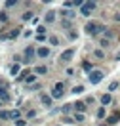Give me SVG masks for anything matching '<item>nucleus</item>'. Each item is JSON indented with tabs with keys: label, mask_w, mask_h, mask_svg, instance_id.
Here are the masks:
<instances>
[{
	"label": "nucleus",
	"mask_w": 120,
	"mask_h": 126,
	"mask_svg": "<svg viewBox=\"0 0 120 126\" xmlns=\"http://www.w3.org/2000/svg\"><path fill=\"white\" fill-rule=\"evenodd\" d=\"M0 105H2V101H0Z\"/></svg>",
	"instance_id": "nucleus-42"
},
{
	"label": "nucleus",
	"mask_w": 120,
	"mask_h": 126,
	"mask_svg": "<svg viewBox=\"0 0 120 126\" xmlns=\"http://www.w3.org/2000/svg\"><path fill=\"white\" fill-rule=\"evenodd\" d=\"M13 124L15 126H27V120H25V118H19V120H15Z\"/></svg>",
	"instance_id": "nucleus-30"
},
{
	"label": "nucleus",
	"mask_w": 120,
	"mask_h": 126,
	"mask_svg": "<svg viewBox=\"0 0 120 126\" xmlns=\"http://www.w3.org/2000/svg\"><path fill=\"white\" fill-rule=\"evenodd\" d=\"M61 16L67 17V19H74V16H76V14H74L72 10H63V12H61Z\"/></svg>",
	"instance_id": "nucleus-13"
},
{
	"label": "nucleus",
	"mask_w": 120,
	"mask_h": 126,
	"mask_svg": "<svg viewBox=\"0 0 120 126\" xmlns=\"http://www.w3.org/2000/svg\"><path fill=\"white\" fill-rule=\"evenodd\" d=\"M55 21V12H48L46 14V23H53Z\"/></svg>",
	"instance_id": "nucleus-17"
},
{
	"label": "nucleus",
	"mask_w": 120,
	"mask_h": 126,
	"mask_svg": "<svg viewBox=\"0 0 120 126\" xmlns=\"http://www.w3.org/2000/svg\"><path fill=\"white\" fill-rule=\"evenodd\" d=\"M17 2L15 0H8V2H6V8H12V6H15Z\"/></svg>",
	"instance_id": "nucleus-35"
},
{
	"label": "nucleus",
	"mask_w": 120,
	"mask_h": 126,
	"mask_svg": "<svg viewBox=\"0 0 120 126\" xmlns=\"http://www.w3.org/2000/svg\"><path fill=\"white\" fill-rule=\"evenodd\" d=\"M48 73V67L46 65H36L34 67V75H46Z\"/></svg>",
	"instance_id": "nucleus-10"
},
{
	"label": "nucleus",
	"mask_w": 120,
	"mask_h": 126,
	"mask_svg": "<svg viewBox=\"0 0 120 126\" xmlns=\"http://www.w3.org/2000/svg\"><path fill=\"white\" fill-rule=\"evenodd\" d=\"M72 109H74V105H72V103H67V105H63V109H61V111H63L65 115H69Z\"/></svg>",
	"instance_id": "nucleus-19"
},
{
	"label": "nucleus",
	"mask_w": 120,
	"mask_h": 126,
	"mask_svg": "<svg viewBox=\"0 0 120 126\" xmlns=\"http://www.w3.org/2000/svg\"><path fill=\"white\" fill-rule=\"evenodd\" d=\"M118 118H120V115H111V117L107 118V122H109V124H114V122H118Z\"/></svg>",
	"instance_id": "nucleus-20"
},
{
	"label": "nucleus",
	"mask_w": 120,
	"mask_h": 126,
	"mask_svg": "<svg viewBox=\"0 0 120 126\" xmlns=\"http://www.w3.org/2000/svg\"><path fill=\"white\" fill-rule=\"evenodd\" d=\"M74 122H84V113H76L74 115Z\"/></svg>",
	"instance_id": "nucleus-23"
},
{
	"label": "nucleus",
	"mask_w": 120,
	"mask_h": 126,
	"mask_svg": "<svg viewBox=\"0 0 120 126\" xmlns=\"http://www.w3.org/2000/svg\"><path fill=\"white\" fill-rule=\"evenodd\" d=\"M107 31V27L101 23H95V21H88L86 23V27H84V32L86 34H90V36H95V34H99V32H105Z\"/></svg>",
	"instance_id": "nucleus-1"
},
{
	"label": "nucleus",
	"mask_w": 120,
	"mask_h": 126,
	"mask_svg": "<svg viewBox=\"0 0 120 126\" xmlns=\"http://www.w3.org/2000/svg\"><path fill=\"white\" fill-rule=\"evenodd\" d=\"M34 117H36V111L34 109H31L29 113H27V118H34Z\"/></svg>",
	"instance_id": "nucleus-34"
},
{
	"label": "nucleus",
	"mask_w": 120,
	"mask_h": 126,
	"mask_svg": "<svg viewBox=\"0 0 120 126\" xmlns=\"http://www.w3.org/2000/svg\"><path fill=\"white\" fill-rule=\"evenodd\" d=\"M48 55H50V48L40 46L38 50H36V57H40V59H42V57H48Z\"/></svg>",
	"instance_id": "nucleus-7"
},
{
	"label": "nucleus",
	"mask_w": 120,
	"mask_h": 126,
	"mask_svg": "<svg viewBox=\"0 0 120 126\" xmlns=\"http://www.w3.org/2000/svg\"><path fill=\"white\" fill-rule=\"evenodd\" d=\"M36 34H46V27H42V25L36 27Z\"/></svg>",
	"instance_id": "nucleus-31"
},
{
	"label": "nucleus",
	"mask_w": 120,
	"mask_h": 126,
	"mask_svg": "<svg viewBox=\"0 0 120 126\" xmlns=\"http://www.w3.org/2000/svg\"><path fill=\"white\" fill-rule=\"evenodd\" d=\"M25 84H27V86H31V84H36V75H29V77L25 79Z\"/></svg>",
	"instance_id": "nucleus-14"
},
{
	"label": "nucleus",
	"mask_w": 120,
	"mask_h": 126,
	"mask_svg": "<svg viewBox=\"0 0 120 126\" xmlns=\"http://www.w3.org/2000/svg\"><path fill=\"white\" fill-rule=\"evenodd\" d=\"M95 101V99H93V97H92V95H88V99H86V105H92V103Z\"/></svg>",
	"instance_id": "nucleus-38"
},
{
	"label": "nucleus",
	"mask_w": 120,
	"mask_h": 126,
	"mask_svg": "<svg viewBox=\"0 0 120 126\" xmlns=\"http://www.w3.org/2000/svg\"><path fill=\"white\" fill-rule=\"evenodd\" d=\"M72 55H74V50H72V48H69V50H65L63 54L59 55V61H63V63L71 61V59H72Z\"/></svg>",
	"instance_id": "nucleus-6"
},
{
	"label": "nucleus",
	"mask_w": 120,
	"mask_h": 126,
	"mask_svg": "<svg viewBox=\"0 0 120 126\" xmlns=\"http://www.w3.org/2000/svg\"><path fill=\"white\" fill-rule=\"evenodd\" d=\"M82 69H84V71H86V73L90 75V73L93 71V65H92L90 61H84V63H82Z\"/></svg>",
	"instance_id": "nucleus-15"
},
{
	"label": "nucleus",
	"mask_w": 120,
	"mask_h": 126,
	"mask_svg": "<svg viewBox=\"0 0 120 126\" xmlns=\"http://www.w3.org/2000/svg\"><path fill=\"white\" fill-rule=\"evenodd\" d=\"M111 101H112L111 94H103V95H101V105H103V107H105V105H109Z\"/></svg>",
	"instance_id": "nucleus-12"
},
{
	"label": "nucleus",
	"mask_w": 120,
	"mask_h": 126,
	"mask_svg": "<svg viewBox=\"0 0 120 126\" xmlns=\"http://www.w3.org/2000/svg\"><path fill=\"white\" fill-rule=\"evenodd\" d=\"M50 44L57 46V44H59V38H57V36H50Z\"/></svg>",
	"instance_id": "nucleus-32"
},
{
	"label": "nucleus",
	"mask_w": 120,
	"mask_h": 126,
	"mask_svg": "<svg viewBox=\"0 0 120 126\" xmlns=\"http://www.w3.org/2000/svg\"><path fill=\"white\" fill-rule=\"evenodd\" d=\"M0 101H10V94L6 88H0Z\"/></svg>",
	"instance_id": "nucleus-11"
},
{
	"label": "nucleus",
	"mask_w": 120,
	"mask_h": 126,
	"mask_svg": "<svg viewBox=\"0 0 120 126\" xmlns=\"http://www.w3.org/2000/svg\"><path fill=\"white\" fill-rule=\"evenodd\" d=\"M71 21H69V19H65V21H63V27H65V29H71Z\"/></svg>",
	"instance_id": "nucleus-36"
},
{
	"label": "nucleus",
	"mask_w": 120,
	"mask_h": 126,
	"mask_svg": "<svg viewBox=\"0 0 120 126\" xmlns=\"http://www.w3.org/2000/svg\"><path fill=\"white\" fill-rule=\"evenodd\" d=\"M116 88H118V82H116V80H114V82H111V84H109V94H111V92H114Z\"/></svg>",
	"instance_id": "nucleus-24"
},
{
	"label": "nucleus",
	"mask_w": 120,
	"mask_h": 126,
	"mask_svg": "<svg viewBox=\"0 0 120 126\" xmlns=\"http://www.w3.org/2000/svg\"><path fill=\"white\" fill-rule=\"evenodd\" d=\"M57 126H63V124H57Z\"/></svg>",
	"instance_id": "nucleus-41"
},
{
	"label": "nucleus",
	"mask_w": 120,
	"mask_h": 126,
	"mask_svg": "<svg viewBox=\"0 0 120 126\" xmlns=\"http://www.w3.org/2000/svg\"><path fill=\"white\" fill-rule=\"evenodd\" d=\"M36 40H38V42H44V40H46V34H36Z\"/></svg>",
	"instance_id": "nucleus-37"
},
{
	"label": "nucleus",
	"mask_w": 120,
	"mask_h": 126,
	"mask_svg": "<svg viewBox=\"0 0 120 126\" xmlns=\"http://www.w3.org/2000/svg\"><path fill=\"white\" fill-rule=\"evenodd\" d=\"M72 105H74V111H76V113H84V111H86V101H74Z\"/></svg>",
	"instance_id": "nucleus-8"
},
{
	"label": "nucleus",
	"mask_w": 120,
	"mask_h": 126,
	"mask_svg": "<svg viewBox=\"0 0 120 126\" xmlns=\"http://www.w3.org/2000/svg\"><path fill=\"white\" fill-rule=\"evenodd\" d=\"M52 99H53V97L48 95V94H42V95H40V101H42V105H46V107L52 105Z\"/></svg>",
	"instance_id": "nucleus-9"
},
{
	"label": "nucleus",
	"mask_w": 120,
	"mask_h": 126,
	"mask_svg": "<svg viewBox=\"0 0 120 126\" xmlns=\"http://www.w3.org/2000/svg\"><path fill=\"white\" fill-rule=\"evenodd\" d=\"M103 77H105L103 71H97V69H95V71H92V73L88 75V80L92 82V84H99V82L103 80Z\"/></svg>",
	"instance_id": "nucleus-3"
},
{
	"label": "nucleus",
	"mask_w": 120,
	"mask_h": 126,
	"mask_svg": "<svg viewBox=\"0 0 120 126\" xmlns=\"http://www.w3.org/2000/svg\"><path fill=\"white\" fill-rule=\"evenodd\" d=\"M99 44H101V46H109V44H111V42H109V38H101V40H99Z\"/></svg>",
	"instance_id": "nucleus-33"
},
{
	"label": "nucleus",
	"mask_w": 120,
	"mask_h": 126,
	"mask_svg": "<svg viewBox=\"0 0 120 126\" xmlns=\"http://www.w3.org/2000/svg\"><path fill=\"white\" fill-rule=\"evenodd\" d=\"M32 19V12H25L23 14V21H31Z\"/></svg>",
	"instance_id": "nucleus-25"
},
{
	"label": "nucleus",
	"mask_w": 120,
	"mask_h": 126,
	"mask_svg": "<svg viewBox=\"0 0 120 126\" xmlns=\"http://www.w3.org/2000/svg\"><path fill=\"white\" fill-rule=\"evenodd\" d=\"M19 115H21V113H19V109H13V111H10V118H13V122H15V120H19Z\"/></svg>",
	"instance_id": "nucleus-16"
},
{
	"label": "nucleus",
	"mask_w": 120,
	"mask_h": 126,
	"mask_svg": "<svg viewBox=\"0 0 120 126\" xmlns=\"http://www.w3.org/2000/svg\"><path fill=\"white\" fill-rule=\"evenodd\" d=\"M95 57H97V59H105V54H103V50H95Z\"/></svg>",
	"instance_id": "nucleus-28"
},
{
	"label": "nucleus",
	"mask_w": 120,
	"mask_h": 126,
	"mask_svg": "<svg viewBox=\"0 0 120 126\" xmlns=\"http://www.w3.org/2000/svg\"><path fill=\"white\" fill-rule=\"evenodd\" d=\"M6 19H8V16H6V12H2V14H0V21H6Z\"/></svg>",
	"instance_id": "nucleus-39"
},
{
	"label": "nucleus",
	"mask_w": 120,
	"mask_h": 126,
	"mask_svg": "<svg viewBox=\"0 0 120 126\" xmlns=\"http://www.w3.org/2000/svg\"><path fill=\"white\" fill-rule=\"evenodd\" d=\"M72 122H74L72 117H63V124H72Z\"/></svg>",
	"instance_id": "nucleus-29"
},
{
	"label": "nucleus",
	"mask_w": 120,
	"mask_h": 126,
	"mask_svg": "<svg viewBox=\"0 0 120 126\" xmlns=\"http://www.w3.org/2000/svg\"><path fill=\"white\" fill-rule=\"evenodd\" d=\"M40 88V84H31V86H27V92H36Z\"/></svg>",
	"instance_id": "nucleus-26"
},
{
	"label": "nucleus",
	"mask_w": 120,
	"mask_h": 126,
	"mask_svg": "<svg viewBox=\"0 0 120 126\" xmlns=\"http://www.w3.org/2000/svg\"><path fill=\"white\" fill-rule=\"evenodd\" d=\"M95 8H97V2H93V0H90V2H86V4L82 6V10H80V14L88 17V16H90V14H92V12H93Z\"/></svg>",
	"instance_id": "nucleus-4"
},
{
	"label": "nucleus",
	"mask_w": 120,
	"mask_h": 126,
	"mask_svg": "<svg viewBox=\"0 0 120 126\" xmlns=\"http://www.w3.org/2000/svg\"><path fill=\"white\" fill-rule=\"evenodd\" d=\"M10 118V111H2L0 109V120H8Z\"/></svg>",
	"instance_id": "nucleus-21"
},
{
	"label": "nucleus",
	"mask_w": 120,
	"mask_h": 126,
	"mask_svg": "<svg viewBox=\"0 0 120 126\" xmlns=\"http://www.w3.org/2000/svg\"><path fill=\"white\" fill-rule=\"evenodd\" d=\"M10 75H19V63H13L10 67Z\"/></svg>",
	"instance_id": "nucleus-18"
},
{
	"label": "nucleus",
	"mask_w": 120,
	"mask_h": 126,
	"mask_svg": "<svg viewBox=\"0 0 120 126\" xmlns=\"http://www.w3.org/2000/svg\"><path fill=\"white\" fill-rule=\"evenodd\" d=\"M84 92V86H74L72 88V94H82Z\"/></svg>",
	"instance_id": "nucleus-27"
},
{
	"label": "nucleus",
	"mask_w": 120,
	"mask_h": 126,
	"mask_svg": "<svg viewBox=\"0 0 120 126\" xmlns=\"http://www.w3.org/2000/svg\"><path fill=\"white\" fill-rule=\"evenodd\" d=\"M25 61L29 63V61H32V59H34V57H36V50H34V46H27L25 48Z\"/></svg>",
	"instance_id": "nucleus-5"
},
{
	"label": "nucleus",
	"mask_w": 120,
	"mask_h": 126,
	"mask_svg": "<svg viewBox=\"0 0 120 126\" xmlns=\"http://www.w3.org/2000/svg\"><path fill=\"white\" fill-rule=\"evenodd\" d=\"M63 88H65V84L63 82H55V86H53V90H52V97H53V99H59V97H63Z\"/></svg>",
	"instance_id": "nucleus-2"
},
{
	"label": "nucleus",
	"mask_w": 120,
	"mask_h": 126,
	"mask_svg": "<svg viewBox=\"0 0 120 126\" xmlns=\"http://www.w3.org/2000/svg\"><path fill=\"white\" fill-rule=\"evenodd\" d=\"M95 117H97V118H105V107H99V109H97Z\"/></svg>",
	"instance_id": "nucleus-22"
},
{
	"label": "nucleus",
	"mask_w": 120,
	"mask_h": 126,
	"mask_svg": "<svg viewBox=\"0 0 120 126\" xmlns=\"http://www.w3.org/2000/svg\"><path fill=\"white\" fill-rule=\"evenodd\" d=\"M114 19H116V21H120V14H116V16H114Z\"/></svg>",
	"instance_id": "nucleus-40"
}]
</instances>
